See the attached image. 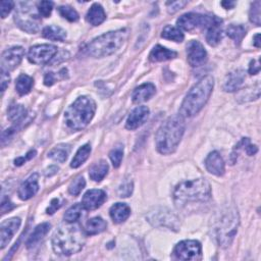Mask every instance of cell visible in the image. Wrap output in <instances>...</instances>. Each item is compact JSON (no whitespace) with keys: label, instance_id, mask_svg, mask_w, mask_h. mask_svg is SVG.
Here are the masks:
<instances>
[{"label":"cell","instance_id":"cell-1","mask_svg":"<svg viewBox=\"0 0 261 261\" xmlns=\"http://www.w3.org/2000/svg\"><path fill=\"white\" fill-rule=\"evenodd\" d=\"M86 243V233L73 222L60 226L52 237V248L57 255L70 256L81 251Z\"/></svg>","mask_w":261,"mask_h":261},{"label":"cell","instance_id":"cell-2","mask_svg":"<svg viewBox=\"0 0 261 261\" xmlns=\"http://www.w3.org/2000/svg\"><path fill=\"white\" fill-rule=\"evenodd\" d=\"M185 133V120L181 114L170 116L163 122L155 135L157 151L161 154L174 153Z\"/></svg>","mask_w":261,"mask_h":261},{"label":"cell","instance_id":"cell-3","mask_svg":"<svg viewBox=\"0 0 261 261\" xmlns=\"http://www.w3.org/2000/svg\"><path fill=\"white\" fill-rule=\"evenodd\" d=\"M213 86L214 80L211 76L201 79L197 84L193 86L182 103L180 114L183 117H192L198 114L207 103L212 93Z\"/></svg>","mask_w":261,"mask_h":261},{"label":"cell","instance_id":"cell-4","mask_svg":"<svg viewBox=\"0 0 261 261\" xmlns=\"http://www.w3.org/2000/svg\"><path fill=\"white\" fill-rule=\"evenodd\" d=\"M211 188L205 179H196L180 183L174 192V199L178 206L183 207L189 203L206 202L210 199Z\"/></svg>","mask_w":261,"mask_h":261},{"label":"cell","instance_id":"cell-5","mask_svg":"<svg viewBox=\"0 0 261 261\" xmlns=\"http://www.w3.org/2000/svg\"><path fill=\"white\" fill-rule=\"evenodd\" d=\"M96 111V103L90 97L81 96L64 112V122L70 129L80 130L86 127Z\"/></svg>","mask_w":261,"mask_h":261},{"label":"cell","instance_id":"cell-6","mask_svg":"<svg viewBox=\"0 0 261 261\" xmlns=\"http://www.w3.org/2000/svg\"><path fill=\"white\" fill-rule=\"evenodd\" d=\"M128 36L127 29L108 32L95 38L86 47L87 54L93 57H105L115 53L125 42Z\"/></svg>","mask_w":261,"mask_h":261},{"label":"cell","instance_id":"cell-7","mask_svg":"<svg viewBox=\"0 0 261 261\" xmlns=\"http://www.w3.org/2000/svg\"><path fill=\"white\" fill-rule=\"evenodd\" d=\"M239 223V213L234 206L227 207L220 212L213 226L214 237L220 247L227 248L232 244L237 234Z\"/></svg>","mask_w":261,"mask_h":261},{"label":"cell","instance_id":"cell-8","mask_svg":"<svg viewBox=\"0 0 261 261\" xmlns=\"http://www.w3.org/2000/svg\"><path fill=\"white\" fill-rule=\"evenodd\" d=\"M148 221L156 227H166L173 231L180 228V220L178 216L168 208L158 207L147 214Z\"/></svg>","mask_w":261,"mask_h":261},{"label":"cell","instance_id":"cell-9","mask_svg":"<svg viewBox=\"0 0 261 261\" xmlns=\"http://www.w3.org/2000/svg\"><path fill=\"white\" fill-rule=\"evenodd\" d=\"M174 256L180 260H200L202 258L201 244L195 240L182 241L175 247Z\"/></svg>","mask_w":261,"mask_h":261},{"label":"cell","instance_id":"cell-10","mask_svg":"<svg viewBox=\"0 0 261 261\" xmlns=\"http://www.w3.org/2000/svg\"><path fill=\"white\" fill-rule=\"evenodd\" d=\"M25 9H19L16 13L15 21L17 25L30 34H34L39 30V18L34 13L32 14L30 8H26L27 4H24Z\"/></svg>","mask_w":261,"mask_h":261},{"label":"cell","instance_id":"cell-11","mask_svg":"<svg viewBox=\"0 0 261 261\" xmlns=\"http://www.w3.org/2000/svg\"><path fill=\"white\" fill-rule=\"evenodd\" d=\"M213 17L202 16L199 14L189 13L180 17L177 21V26L179 29L184 31H192L196 28L201 27L203 29H207L211 24Z\"/></svg>","mask_w":261,"mask_h":261},{"label":"cell","instance_id":"cell-12","mask_svg":"<svg viewBox=\"0 0 261 261\" xmlns=\"http://www.w3.org/2000/svg\"><path fill=\"white\" fill-rule=\"evenodd\" d=\"M57 53V47L49 44L36 45L30 48L28 59L34 64H45L49 62Z\"/></svg>","mask_w":261,"mask_h":261},{"label":"cell","instance_id":"cell-13","mask_svg":"<svg viewBox=\"0 0 261 261\" xmlns=\"http://www.w3.org/2000/svg\"><path fill=\"white\" fill-rule=\"evenodd\" d=\"M187 59L193 68L203 65L207 60V52L204 46L196 40H192L187 45Z\"/></svg>","mask_w":261,"mask_h":261},{"label":"cell","instance_id":"cell-14","mask_svg":"<svg viewBox=\"0 0 261 261\" xmlns=\"http://www.w3.org/2000/svg\"><path fill=\"white\" fill-rule=\"evenodd\" d=\"M25 55V50L23 47L17 46L6 50L2 56V72L9 73L14 71L19 67L23 57Z\"/></svg>","mask_w":261,"mask_h":261},{"label":"cell","instance_id":"cell-15","mask_svg":"<svg viewBox=\"0 0 261 261\" xmlns=\"http://www.w3.org/2000/svg\"><path fill=\"white\" fill-rule=\"evenodd\" d=\"M21 223L22 221L19 217L10 218L2 223V226H0V245H2L0 247L2 249H5L9 245L20 228Z\"/></svg>","mask_w":261,"mask_h":261},{"label":"cell","instance_id":"cell-16","mask_svg":"<svg viewBox=\"0 0 261 261\" xmlns=\"http://www.w3.org/2000/svg\"><path fill=\"white\" fill-rule=\"evenodd\" d=\"M106 200V194L102 190L93 189L85 193L82 199V204L87 210H94L100 207Z\"/></svg>","mask_w":261,"mask_h":261},{"label":"cell","instance_id":"cell-17","mask_svg":"<svg viewBox=\"0 0 261 261\" xmlns=\"http://www.w3.org/2000/svg\"><path fill=\"white\" fill-rule=\"evenodd\" d=\"M39 175L33 174L31 175L19 188V197L22 200H29L37 194L39 190Z\"/></svg>","mask_w":261,"mask_h":261},{"label":"cell","instance_id":"cell-18","mask_svg":"<svg viewBox=\"0 0 261 261\" xmlns=\"http://www.w3.org/2000/svg\"><path fill=\"white\" fill-rule=\"evenodd\" d=\"M149 112L150 111L147 106L136 107L128 115L126 122H125V127L130 130L140 127L148 119Z\"/></svg>","mask_w":261,"mask_h":261},{"label":"cell","instance_id":"cell-19","mask_svg":"<svg viewBox=\"0 0 261 261\" xmlns=\"http://www.w3.org/2000/svg\"><path fill=\"white\" fill-rule=\"evenodd\" d=\"M205 167L210 174L216 177H221L224 175V161L217 151L209 153V155L205 159Z\"/></svg>","mask_w":261,"mask_h":261},{"label":"cell","instance_id":"cell-20","mask_svg":"<svg viewBox=\"0 0 261 261\" xmlns=\"http://www.w3.org/2000/svg\"><path fill=\"white\" fill-rule=\"evenodd\" d=\"M221 24L222 21L219 18L213 16L212 22L207 28V34H206V41L210 46H216L222 38Z\"/></svg>","mask_w":261,"mask_h":261},{"label":"cell","instance_id":"cell-21","mask_svg":"<svg viewBox=\"0 0 261 261\" xmlns=\"http://www.w3.org/2000/svg\"><path fill=\"white\" fill-rule=\"evenodd\" d=\"M245 81V73L242 70H237L226 75L223 83L225 92H235L240 89Z\"/></svg>","mask_w":261,"mask_h":261},{"label":"cell","instance_id":"cell-22","mask_svg":"<svg viewBox=\"0 0 261 261\" xmlns=\"http://www.w3.org/2000/svg\"><path fill=\"white\" fill-rule=\"evenodd\" d=\"M51 225L47 222L41 223L38 226H36V228L31 234V236L28 238L26 245L28 249H31L33 247H35L37 244H39L40 241H42L44 239V237L49 233Z\"/></svg>","mask_w":261,"mask_h":261},{"label":"cell","instance_id":"cell-23","mask_svg":"<svg viewBox=\"0 0 261 261\" xmlns=\"http://www.w3.org/2000/svg\"><path fill=\"white\" fill-rule=\"evenodd\" d=\"M155 86L151 83H146L143 84L141 86H139L138 88L135 89L134 93H133V102L135 103H141V102H145L147 100H149L150 98L155 94Z\"/></svg>","mask_w":261,"mask_h":261},{"label":"cell","instance_id":"cell-24","mask_svg":"<svg viewBox=\"0 0 261 261\" xmlns=\"http://www.w3.org/2000/svg\"><path fill=\"white\" fill-rule=\"evenodd\" d=\"M106 19V15L104 13L103 8L98 5V4H94L90 10L87 13L86 16V20L87 22L92 25V26H99L101 25Z\"/></svg>","mask_w":261,"mask_h":261},{"label":"cell","instance_id":"cell-25","mask_svg":"<svg viewBox=\"0 0 261 261\" xmlns=\"http://www.w3.org/2000/svg\"><path fill=\"white\" fill-rule=\"evenodd\" d=\"M177 57V52L170 50L166 47H163L161 45L155 46L152 51L150 52L149 59L153 62H159V61H167L171 60Z\"/></svg>","mask_w":261,"mask_h":261},{"label":"cell","instance_id":"cell-26","mask_svg":"<svg viewBox=\"0 0 261 261\" xmlns=\"http://www.w3.org/2000/svg\"><path fill=\"white\" fill-rule=\"evenodd\" d=\"M109 214L113 222L121 223L125 221L130 215V208L125 203H116L111 206Z\"/></svg>","mask_w":261,"mask_h":261},{"label":"cell","instance_id":"cell-27","mask_svg":"<svg viewBox=\"0 0 261 261\" xmlns=\"http://www.w3.org/2000/svg\"><path fill=\"white\" fill-rule=\"evenodd\" d=\"M106 226H107V223L105 222V220L103 218L93 217L86 222L84 231H85L86 235L93 236V235L100 234L103 231H105Z\"/></svg>","mask_w":261,"mask_h":261},{"label":"cell","instance_id":"cell-28","mask_svg":"<svg viewBox=\"0 0 261 261\" xmlns=\"http://www.w3.org/2000/svg\"><path fill=\"white\" fill-rule=\"evenodd\" d=\"M108 173V165L105 160H100L90 169L89 177L94 182H101Z\"/></svg>","mask_w":261,"mask_h":261},{"label":"cell","instance_id":"cell-29","mask_svg":"<svg viewBox=\"0 0 261 261\" xmlns=\"http://www.w3.org/2000/svg\"><path fill=\"white\" fill-rule=\"evenodd\" d=\"M42 35L46 39L62 42L67 38V32L58 26H47L43 29Z\"/></svg>","mask_w":261,"mask_h":261},{"label":"cell","instance_id":"cell-30","mask_svg":"<svg viewBox=\"0 0 261 261\" xmlns=\"http://www.w3.org/2000/svg\"><path fill=\"white\" fill-rule=\"evenodd\" d=\"M71 152V147L68 144H60L56 147H54L49 153H48V157L57 161V162H64L65 160L68 159L69 154Z\"/></svg>","mask_w":261,"mask_h":261},{"label":"cell","instance_id":"cell-31","mask_svg":"<svg viewBox=\"0 0 261 261\" xmlns=\"http://www.w3.org/2000/svg\"><path fill=\"white\" fill-rule=\"evenodd\" d=\"M247 34V30L242 25H231L226 29V35L233 39L237 45H240Z\"/></svg>","mask_w":261,"mask_h":261},{"label":"cell","instance_id":"cell-32","mask_svg":"<svg viewBox=\"0 0 261 261\" xmlns=\"http://www.w3.org/2000/svg\"><path fill=\"white\" fill-rule=\"evenodd\" d=\"M86 208L84 207L83 204L77 203L75 205H73L72 207H70L67 212L64 213V220L67 221L68 223H73V222H77L85 213Z\"/></svg>","mask_w":261,"mask_h":261},{"label":"cell","instance_id":"cell-33","mask_svg":"<svg viewBox=\"0 0 261 261\" xmlns=\"http://www.w3.org/2000/svg\"><path fill=\"white\" fill-rule=\"evenodd\" d=\"M161 37L163 39H167V40H172L175 42H183L185 36L183 34V32L174 26H167L165 29L162 30L161 33Z\"/></svg>","mask_w":261,"mask_h":261},{"label":"cell","instance_id":"cell-34","mask_svg":"<svg viewBox=\"0 0 261 261\" xmlns=\"http://www.w3.org/2000/svg\"><path fill=\"white\" fill-rule=\"evenodd\" d=\"M27 115L26 108L21 104H14L11 105L8 111V117L11 121L15 123H20L24 120Z\"/></svg>","mask_w":261,"mask_h":261},{"label":"cell","instance_id":"cell-35","mask_svg":"<svg viewBox=\"0 0 261 261\" xmlns=\"http://www.w3.org/2000/svg\"><path fill=\"white\" fill-rule=\"evenodd\" d=\"M33 85H34L33 79L28 75L22 74L17 80L16 89L20 95H27L31 91Z\"/></svg>","mask_w":261,"mask_h":261},{"label":"cell","instance_id":"cell-36","mask_svg":"<svg viewBox=\"0 0 261 261\" xmlns=\"http://www.w3.org/2000/svg\"><path fill=\"white\" fill-rule=\"evenodd\" d=\"M91 153V146L89 144H86L84 146H82L78 152L76 153L72 163H71V167L73 169H78L80 168L83 163L88 159L89 155Z\"/></svg>","mask_w":261,"mask_h":261},{"label":"cell","instance_id":"cell-37","mask_svg":"<svg viewBox=\"0 0 261 261\" xmlns=\"http://www.w3.org/2000/svg\"><path fill=\"white\" fill-rule=\"evenodd\" d=\"M58 12L62 18L69 22H77L79 20V14L69 6H62L58 8Z\"/></svg>","mask_w":261,"mask_h":261},{"label":"cell","instance_id":"cell-38","mask_svg":"<svg viewBox=\"0 0 261 261\" xmlns=\"http://www.w3.org/2000/svg\"><path fill=\"white\" fill-rule=\"evenodd\" d=\"M122 156H123V146L122 145H117L110 151L109 158L114 168H118L120 166Z\"/></svg>","mask_w":261,"mask_h":261},{"label":"cell","instance_id":"cell-39","mask_svg":"<svg viewBox=\"0 0 261 261\" xmlns=\"http://www.w3.org/2000/svg\"><path fill=\"white\" fill-rule=\"evenodd\" d=\"M85 186H86V181L82 176H80L71 183V185L69 187V192L73 196H78L82 192V190L85 188Z\"/></svg>","mask_w":261,"mask_h":261},{"label":"cell","instance_id":"cell-40","mask_svg":"<svg viewBox=\"0 0 261 261\" xmlns=\"http://www.w3.org/2000/svg\"><path fill=\"white\" fill-rule=\"evenodd\" d=\"M260 7L261 3L260 2H255L251 6V10L249 13V19L251 23H253L256 26H260L261 24V15H260Z\"/></svg>","mask_w":261,"mask_h":261},{"label":"cell","instance_id":"cell-41","mask_svg":"<svg viewBox=\"0 0 261 261\" xmlns=\"http://www.w3.org/2000/svg\"><path fill=\"white\" fill-rule=\"evenodd\" d=\"M117 193L119 197L121 198L128 197V196H130L133 193V182L129 180L123 181V183H121V185L119 186Z\"/></svg>","mask_w":261,"mask_h":261},{"label":"cell","instance_id":"cell-42","mask_svg":"<svg viewBox=\"0 0 261 261\" xmlns=\"http://www.w3.org/2000/svg\"><path fill=\"white\" fill-rule=\"evenodd\" d=\"M53 10V3L51 2H41L38 4V12L43 18H48Z\"/></svg>","mask_w":261,"mask_h":261},{"label":"cell","instance_id":"cell-43","mask_svg":"<svg viewBox=\"0 0 261 261\" xmlns=\"http://www.w3.org/2000/svg\"><path fill=\"white\" fill-rule=\"evenodd\" d=\"M15 7V3L13 2H2L0 4V13H2V18L6 19L9 14L13 11Z\"/></svg>","mask_w":261,"mask_h":261},{"label":"cell","instance_id":"cell-44","mask_svg":"<svg viewBox=\"0 0 261 261\" xmlns=\"http://www.w3.org/2000/svg\"><path fill=\"white\" fill-rule=\"evenodd\" d=\"M188 3L187 2H172L168 3V11L170 14H176L180 10H182Z\"/></svg>","mask_w":261,"mask_h":261},{"label":"cell","instance_id":"cell-45","mask_svg":"<svg viewBox=\"0 0 261 261\" xmlns=\"http://www.w3.org/2000/svg\"><path fill=\"white\" fill-rule=\"evenodd\" d=\"M35 155H36V151H35V150H31L30 152L27 153L26 156L17 158V159L15 160V165H16L17 167H21V166L24 165V163H26L28 160L32 159L33 157H35Z\"/></svg>","mask_w":261,"mask_h":261},{"label":"cell","instance_id":"cell-46","mask_svg":"<svg viewBox=\"0 0 261 261\" xmlns=\"http://www.w3.org/2000/svg\"><path fill=\"white\" fill-rule=\"evenodd\" d=\"M14 207H15V205L10 201L9 198H3V201H2V212H3V214L11 211Z\"/></svg>","mask_w":261,"mask_h":261},{"label":"cell","instance_id":"cell-47","mask_svg":"<svg viewBox=\"0 0 261 261\" xmlns=\"http://www.w3.org/2000/svg\"><path fill=\"white\" fill-rule=\"evenodd\" d=\"M60 206H61V204H60L59 199L55 198V199H53V200L51 201V203L49 204V207L46 209V212H47L48 214H53Z\"/></svg>","mask_w":261,"mask_h":261},{"label":"cell","instance_id":"cell-48","mask_svg":"<svg viewBox=\"0 0 261 261\" xmlns=\"http://www.w3.org/2000/svg\"><path fill=\"white\" fill-rule=\"evenodd\" d=\"M260 71V63H259V59L257 60H252L250 62L249 65V74L250 75H256L258 74Z\"/></svg>","mask_w":261,"mask_h":261},{"label":"cell","instance_id":"cell-49","mask_svg":"<svg viewBox=\"0 0 261 261\" xmlns=\"http://www.w3.org/2000/svg\"><path fill=\"white\" fill-rule=\"evenodd\" d=\"M11 81V77L9 75V73L6 72H2V92L4 93L7 89V87L9 86Z\"/></svg>","mask_w":261,"mask_h":261},{"label":"cell","instance_id":"cell-50","mask_svg":"<svg viewBox=\"0 0 261 261\" xmlns=\"http://www.w3.org/2000/svg\"><path fill=\"white\" fill-rule=\"evenodd\" d=\"M244 150L246 151V153H247L249 156H252V155H254V154L257 153L258 148H257L255 145H252V144L248 143V144L245 146Z\"/></svg>","mask_w":261,"mask_h":261},{"label":"cell","instance_id":"cell-51","mask_svg":"<svg viewBox=\"0 0 261 261\" xmlns=\"http://www.w3.org/2000/svg\"><path fill=\"white\" fill-rule=\"evenodd\" d=\"M55 82V77L53 75V73H48L45 78H44V84L46 86H52Z\"/></svg>","mask_w":261,"mask_h":261},{"label":"cell","instance_id":"cell-52","mask_svg":"<svg viewBox=\"0 0 261 261\" xmlns=\"http://www.w3.org/2000/svg\"><path fill=\"white\" fill-rule=\"evenodd\" d=\"M235 5H236V3H234V2H222V3H221V6H222L224 9H226V10L233 9V8L235 7Z\"/></svg>","mask_w":261,"mask_h":261},{"label":"cell","instance_id":"cell-53","mask_svg":"<svg viewBox=\"0 0 261 261\" xmlns=\"http://www.w3.org/2000/svg\"><path fill=\"white\" fill-rule=\"evenodd\" d=\"M253 44H254L257 48H259V47L261 46V44H260V34H256V35L254 36Z\"/></svg>","mask_w":261,"mask_h":261}]
</instances>
